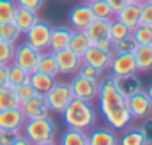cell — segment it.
<instances>
[{
  "label": "cell",
  "instance_id": "obj_1",
  "mask_svg": "<svg viewBox=\"0 0 152 145\" xmlns=\"http://www.w3.org/2000/svg\"><path fill=\"white\" fill-rule=\"evenodd\" d=\"M97 83H99V89H97L99 108H101L104 120L108 122V126L113 129L127 127L133 117L127 110V99L117 90L115 76L106 74L104 78H99Z\"/></svg>",
  "mask_w": 152,
  "mask_h": 145
},
{
  "label": "cell",
  "instance_id": "obj_2",
  "mask_svg": "<svg viewBox=\"0 0 152 145\" xmlns=\"http://www.w3.org/2000/svg\"><path fill=\"white\" fill-rule=\"evenodd\" d=\"M62 119L67 127H75L87 131L96 124V111L90 106L88 101H83L80 97H73L69 105L62 111Z\"/></svg>",
  "mask_w": 152,
  "mask_h": 145
},
{
  "label": "cell",
  "instance_id": "obj_3",
  "mask_svg": "<svg viewBox=\"0 0 152 145\" xmlns=\"http://www.w3.org/2000/svg\"><path fill=\"white\" fill-rule=\"evenodd\" d=\"M23 131L30 144L50 145L55 142L57 127L50 117H41V119H27L23 124Z\"/></svg>",
  "mask_w": 152,
  "mask_h": 145
},
{
  "label": "cell",
  "instance_id": "obj_4",
  "mask_svg": "<svg viewBox=\"0 0 152 145\" xmlns=\"http://www.w3.org/2000/svg\"><path fill=\"white\" fill-rule=\"evenodd\" d=\"M44 99H46L48 108L51 110V111L62 113L64 108L69 105V101L73 99V92H71L69 83H55V85L44 94Z\"/></svg>",
  "mask_w": 152,
  "mask_h": 145
},
{
  "label": "cell",
  "instance_id": "obj_5",
  "mask_svg": "<svg viewBox=\"0 0 152 145\" xmlns=\"http://www.w3.org/2000/svg\"><path fill=\"white\" fill-rule=\"evenodd\" d=\"M71 87V92H73V97H80L83 101H92L97 97V89H99V83L97 80H92V78H85L81 74L76 72L75 78L71 80L69 83Z\"/></svg>",
  "mask_w": 152,
  "mask_h": 145
},
{
  "label": "cell",
  "instance_id": "obj_6",
  "mask_svg": "<svg viewBox=\"0 0 152 145\" xmlns=\"http://www.w3.org/2000/svg\"><path fill=\"white\" fill-rule=\"evenodd\" d=\"M41 57V51L37 48L23 42L18 48L14 46V55H12V62L18 64L20 67H23L27 72H34L37 69V62Z\"/></svg>",
  "mask_w": 152,
  "mask_h": 145
},
{
  "label": "cell",
  "instance_id": "obj_7",
  "mask_svg": "<svg viewBox=\"0 0 152 145\" xmlns=\"http://www.w3.org/2000/svg\"><path fill=\"white\" fill-rule=\"evenodd\" d=\"M50 34H51L50 23L37 20V21L25 32V39H27V44L37 48L39 51H44V50H48V46H50Z\"/></svg>",
  "mask_w": 152,
  "mask_h": 145
},
{
  "label": "cell",
  "instance_id": "obj_8",
  "mask_svg": "<svg viewBox=\"0 0 152 145\" xmlns=\"http://www.w3.org/2000/svg\"><path fill=\"white\" fill-rule=\"evenodd\" d=\"M127 110L133 119H145L152 113V99L147 96V92L140 90L127 97Z\"/></svg>",
  "mask_w": 152,
  "mask_h": 145
},
{
  "label": "cell",
  "instance_id": "obj_9",
  "mask_svg": "<svg viewBox=\"0 0 152 145\" xmlns=\"http://www.w3.org/2000/svg\"><path fill=\"white\" fill-rule=\"evenodd\" d=\"M112 57H113L112 51H104V50H101L99 46L90 44V46L87 48V51L81 55V62H83V64H90V66H94V67L99 69V71H106V69L110 67Z\"/></svg>",
  "mask_w": 152,
  "mask_h": 145
},
{
  "label": "cell",
  "instance_id": "obj_10",
  "mask_svg": "<svg viewBox=\"0 0 152 145\" xmlns=\"http://www.w3.org/2000/svg\"><path fill=\"white\" fill-rule=\"evenodd\" d=\"M55 59H57L58 72H62V74H73L81 66V55L75 53L71 48H64V50L55 51Z\"/></svg>",
  "mask_w": 152,
  "mask_h": 145
},
{
  "label": "cell",
  "instance_id": "obj_11",
  "mask_svg": "<svg viewBox=\"0 0 152 145\" xmlns=\"http://www.w3.org/2000/svg\"><path fill=\"white\" fill-rule=\"evenodd\" d=\"M20 108L23 111L25 119H41V117H48V103L44 99L42 94H34L30 99L23 101L20 105Z\"/></svg>",
  "mask_w": 152,
  "mask_h": 145
},
{
  "label": "cell",
  "instance_id": "obj_12",
  "mask_svg": "<svg viewBox=\"0 0 152 145\" xmlns=\"http://www.w3.org/2000/svg\"><path fill=\"white\" fill-rule=\"evenodd\" d=\"M113 76H124V74H133L138 71L136 67V60L133 53H113L110 67Z\"/></svg>",
  "mask_w": 152,
  "mask_h": 145
},
{
  "label": "cell",
  "instance_id": "obj_13",
  "mask_svg": "<svg viewBox=\"0 0 152 145\" xmlns=\"http://www.w3.org/2000/svg\"><path fill=\"white\" fill-rule=\"evenodd\" d=\"M94 18L96 16H94V12L90 9V4H87V2L85 4H78L69 12V23H71V27L75 30H85L92 23Z\"/></svg>",
  "mask_w": 152,
  "mask_h": 145
},
{
  "label": "cell",
  "instance_id": "obj_14",
  "mask_svg": "<svg viewBox=\"0 0 152 145\" xmlns=\"http://www.w3.org/2000/svg\"><path fill=\"white\" fill-rule=\"evenodd\" d=\"M25 115L21 108L0 110V129H21L25 124Z\"/></svg>",
  "mask_w": 152,
  "mask_h": 145
},
{
  "label": "cell",
  "instance_id": "obj_15",
  "mask_svg": "<svg viewBox=\"0 0 152 145\" xmlns=\"http://www.w3.org/2000/svg\"><path fill=\"white\" fill-rule=\"evenodd\" d=\"M115 85H117V90L127 99L129 96L136 94L142 90V81L140 78L136 76V72L133 74H124V76H115Z\"/></svg>",
  "mask_w": 152,
  "mask_h": 145
},
{
  "label": "cell",
  "instance_id": "obj_16",
  "mask_svg": "<svg viewBox=\"0 0 152 145\" xmlns=\"http://www.w3.org/2000/svg\"><path fill=\"white\" fill-rule=\"evenodd\" d=\"M87 36L90 39L92 44H97L104 39H110V20H101V18H94L92 23L85 29Z\"/></svg>",
  "mask_w": 152,
  "mask_h": 145
},
{
  "label": "cell",
  "instance_id": "obj_17",
  "mask_svg": "<svg viewBox=\"0 0 152 145\" xmlns=\"http://www.w3.org/2000/svg\"><path fill=\"white\" fill-rule=\"evenodd\" d=\"M71 34L73 30L67 29V27H51V34H50V46L48 50L50 51H58V50H64V48H69V41H71Z\"/></svg>",
  "mask_w": 152,
  "mask_h": 145
},
{
  "label": "cell",
  "instance_id": "obj_18",
  "mask_svg": "<svg viewBox=\"0 0 152 145\" xmlns=\"http://www.w3.org/2000/svg\"><path fill=\"white\" fill-rule=\"evenodd\" d=\"M115 16H117V20H120L124 25H127V27L133 30V29L138 27V23H140V4H136V2H127Z\"/></svg>",
  "mask_w": 152,
  "mask_h": 145
},
{
  "label": "cell",
  "instance_id": "obj_19",
  "mask_svg": "<svg viewBox=\"0 0 152 145\" xmlns=\"http://www.w3.org/2000/svg\"><path fill=\"white\" fill-rule=\"evenodd\" d=\"M37 12L36 11H30V9H25V7H18L16 12H14V18H12V23L16 25V29L20 30V34H25L36 21H37Z\"/></svg>",
  "mask_w": 152,
  "mask_h": 145
},
{
  "label": "cell",
  "instance_id": "obj_20",
  "mask_svg": "<svg viewBox=\"0 0 152 145\" xmlns=\"http://www.w3.org/2000/svg\"><path fill=\"white\" fill-rule=\"evenodd\" d=\"M28 83L32 85V89L36 90V94H46L57 81H55V76H50V74H44V72L34 71L28 74Z\"/></svg>",
  "mask_w": 152,
  "mask_h": 145
},
{
  "label": "cell",
  "instance_id": "obj_21",
  "mask_svg": "<svg viewBox=\"0 0 152 145\" xmlns=\"http://www.w3.org/2000/svg\"><path fill=\"white\" fill-rule=\"evenodd\" d=\"M138 71H151L152 69V46L151 44H138L133 51Z\"/></svg>",
  "mask_w": 152,
  "mask_h": 145
},
{
  "label": "cell",
  "instance_id": "obj_22",
  "mask_svg": "<svg viewBox=\"0 0 152 145\" xmlns=\"http://www.w3.org/2000/svg\"><path fill=\"white\" fill-rule=\"evenodd\" d=\"M118 138L112 129L106 127H97L90 133L88 136V145H117Z\"/></svg>",
  "mask_w": 152,
  "mask_h": 145
},
{
  "label": "cell",
  "instance_id": "obj_23",
  "mask_svg": "<svg viewBox=\"0 0 152 145\" xmlns=\"http://www.w3.org/2000/svg\"><path fill=\"white\" fill-rule=\"evenodd\" d=\"M36 71L50 74V76H57L58 74V66H57V59H55L53 51H46V50L41 51V57H39L37 69Z\"/></svg>",
  "mask_w": 152,
  "mask_h": 145
},
{
  "label": "cell",
  "instance_id": "obj_24",
  "mask_svg": "<svg viewBox=\"0 0 152 145\" xmlns=\"http://www.w3.org/2000/svg\"><path fill=\"white\" fill-rule=\"evenodd\" d=\"M90 44H92V42H90V39H88V36H87L85 30H73L71 41H69V48H71L75 53L83 55Z\"/></svg>",
  "mask_w": 152,
  "mask_h": 145
},
{
  "label": "cell",
  "instance_id": "obj_25",
  "mask_svg": "<svg viewBox=\"0 0 152 145\" xmlns=\"http://www.w3.org/2000/svg\"><path fill=\"white\" fill-rule=\"evenodd\" d=\"M20 101L16 97L14 87H11L9 83L0 87V110H7V108H18Z\"/></svg>",
  "mask_w": 152,
  "mask_h": 145
},
{
  "label": "cell",
  "instance_id": "obj_26",
  "mask_svg": "<svg viewBox=\"0 0 152 145\" xmlns=\"http://www.w3.org/2000/svg\"><path fill=\"white\" fill-rule=\"evenodd\" d=\"M28 74L30 72H27L23 67H20L18 64H9L7 66V83L11 85V87H16V85H20V83H23V81H27L28 80Z\"/></svg>",
  "mask_w": 152,
  "mask_h": 145
},
{
  "label": "cell",
  "instance_id": "obj_27",
  "mask_svg": "<svg viewBox=\"0 0 152 145\" xmlns=\"http://www.w3.org/2000/svg\"><path fill=\"white\" fill-rule=\"evenodd\" d=\"M62 145H88V136L81 129L69 127L62 135Z\"/></svg>",
  "mask_w": 152,
  "mask_h": 145
},
{
  "label": "cell",
  "instance_id": "obj_28",
  "mask_svg": "<svg viewBox=\"0 0 152 145\" xmlns=\"http://www.w3.org/2000/svg\"><path fill=\"white\" fill-rule=\"evenodd\" d=\"M118 144H122V145H145L147 144V138H145V133H143L142 127H134V129H127L122 135V138H120Z\"/></svg>",
  "mask_w": 152,
  "mask_h": 145
},
{
  "label": "cell",
  "instance_id": "obj_29",
  "mask_svg": "<svg viewBox=\"0 0 152 145\" xmlns=\"http://www.w3.org/2000/svg\"><path fill=\"white\" fill-rule=\"evenodd\" d=\"M131 36V29L127 27V25H124L120 20H110V39L113 41V42H118V41H122V39H126V37Z\"/></svg>",
  "mask_w": 152,
  "mask_h": 145
},
{
  "label": "cell",
  "instance_id": "obj_30",
  "mask_svg": "<svg viewBox=\"0 0 152 145\" xmlns=\"http://www.w3.org/2000/svg\"><path fill=\"white\" fill-rule=\"evenodd\" d=\"M90 9H92L94 16L101 18V20H112L115 14L106 0H94V2H90Z\"/></svg>",
  "mask_w": 152,
  "mask_h": 145
},
{
  "label": "cell",
  "instance_id": "obj_31",
  "mask_svg": "<svg viewBox=\"0 0 152 145\" xmlns=\"http://www.w3.org/2000/svg\"><path fill=\"white\" fill-rule=\"evenodd\" d=\"M131 37L136 41V44H152V27L138 25L131 30Z\"/></svg>",
  "mask_w": 152,
  "mask_h": 145
},
{
  "label": "cell",
  "instance_id": "obj_32",
  "mask_svg": "<svg viewBox=\"0 0 152 145\" xmlns=\"http://www.w3.org/2000/svg\"><path fill=\"white\" fill-rule=\"evenodd\" d=\"M16 9H18L16 0H0V23L12 21Z\"/></svg>",
  "mask_w": 152,
  "mask_h": 145
},
{
  "label": "cell",
  "instance_id": "obj_33",
  "mask_svg": "<svg viewBox=\"0 0 152 145\" xmlns=\"http://www.w3.org/2000/svg\"><path fill=\"white\" fill-rule=\"evenodd\" d=\"M0 39L9 41V42H16L20 39V30L16 29V25L12 21L0 23Z\"/></svg>",
  "mask_w": 152,
  "mask_h": 145
},
{
  "label": "cell",
  "instance_id": "obj_34",
  "mask_svg": "<svg viewBox=\"0 0 152 145\" xmlns=\"http://www.w3.org/2000/svg\"><path fill=\"white\" fill-rule=\"evenodd\" d=\"M12 55H14V42L0 39V64H5V66L11 64Z\"/></svg>",
  "mask_w": 152,
  "mask_h": 145
},
{
  "label": "cell",
  "instance_id": "obj_35",
  "mask_svg": "<svg viewBox=\"0 0 152 145\" xmlns=\"http://www.w3.org/2000/svg\"><path fill=\"white\" fill-rule=\"evenodd\" d=\"M14 92H16V97H18L20 105H21L23 101L30 99V97L36 94V90L32 89V85L28 83V80H27V81H23V83H20V85H16V87H14Z\"/></svg>",
  "mask_w": 152,
  "mask_h": 145
},
{
  "label": "cell",
  "instance_id": "obj_36",
  "mask_svg": "<svg viewBox=\"0 0 152 145\" xmlns=\"http://www.w3.org/2000/svg\"><path fill=\"white\" fill-rule=\"evenodd\" d=\"M136 46H138L136 41L129 36L122 41H118V42H113V51L115 53H133L136 50Z\"/></svg>",
  "mask_w": 152,
  "mask_h": 145
},
{
  "label": "cell",
  "instance_id": "obj_37",
  "mask_svg": "<svg viewBox=\"0 0 152 145\" xmlns=\"http://www.w3.org/2000/svg\"><path fill=\"white\" fill-rule=\"evenodd\" d=\"M138 25L152 27V2L151 0H143L140 4V23Z\"/></svg>",
  "mask_w": 152,
  "mask_h": 145
},
{
  "label": "cell",
  "instance_id": "obj_38",
  "mask_svg": "<svg viewBox=\"0 0 152 145\" xmlns=\"http://www.w3.org/2000/svg\"><path fill=\"white\" fill-rule=\"evenodd\" d=\"M20 136V129H0V145H16Z\"/></svg>",
  "mask_w": 152,
  "mask_h": 145
},
{
  "label": "cell",
  "instance_id": "obj_39",
  "mask_svg": "<svg viewBox=\"0 0 152 145\" xmlns=\"http://www.w3.org/2000/svg\"><path fill=\"white\" fill-rule=\"evenodd\" d=\"M78 74H81V76H85V78H92V80H99L101 78V72L99 69H96L94 66H90V64H83L81 62V66H80V69H78Z\"/></svg>",
  "mask_w": 152,
  "mask_h": 145
},
{
  "label": "cell",
  "instance_id": "obj_40",
  "mask_svg": "<svg viewBox=\"0 0 152 145\" xmlns=\"http://www.w3.org/2000/svg\"><path fill=\"white\" fill-rule=\"evenodd\" d=\"M16 4H18V7H25V9H30V11L37 12L42 7L44 0H16Z\"/></svg>",
  "mask_w": 152,
  "mask_h": 145
},
{
  "label": "cell",
  "instance_id": "obj_41",
  "mask_svg": "<svg viewBox=\"0 0 152 145\" xmlns=\"http://www.w3.org/2000/svg\"><path fill=\"white\" fill-rule=\"evenodd\" d=\"M142 129H143V133H145L147 144H152V115L147 119V122H145V126H143Z\"/></svg>",
  "mask_w": 152,
  "mask_h": 145
},
{
  "label": "cell",
  "instance_id": "obj_42",
  "mask_svg": "<svg viewBox=\"0 0 152 145\" xmlns=\"http://www.w3.org/2000/svg\"><path fill=\"white\" fill-rule=\"evenodd\" d=\"M106 2H108V5L112 7V11H113L115 14H117V12H118V11H120V9L126 5L129 0H106Z\"/></svg>",
  "mask_w": 152,
  "mask_h": 145
},
{
  "label": "cell",
  "instance_id": "obj_43",
  "mask_svg": "<svg viewBox=\"0 0 152 145\" xmlns=\"http://www.w3.org/2000/svg\"><path fill=\"white\" fill-rule=\"evenodd\" d=\"M9 66V64H7ZM7 66L5 64H0V87L7 83Z\"/></svg>",
  "mask_w": 152,
  "mask_h": 145
},
{
  "label": "cell",
  "instance_id": "obj_44",
  "mask_svg": "<svg viewBox=\"0 0 152 145\" xmlns=\"http://www.w3.org/2000/svg\"><path fill=\"white\" fill-rule=\"evenodd\" d=\"M147 96H149V97L152 99V83L149 85V89H147Z\"/></svg>",
  "mask_w": 152,
  "mask_h": 145
},
{
  "label": "cell",
  "instance_id": "obj_45",
  "mask_svg": "<svg viewBox=\"0 0 152 145\" xmlns=\"http://www.w3.org/2000/svg\"><path fill=\"white\" fill-rule=\"evenodd\" d=\"M129 2H136V4H142L143 0H129Z\"/></svg>",
  "mask_w": 152,
  "mask_h": 145
},
{
  "label": "cell",
  "instance_id": "obj_46",
  "mask_svg": "<svg viewBox=\"0 0 152 145\" xmlns=\"http://www.w3.org/2000/svg\"><path fill=\"white\" fill-rule=\"evenodd\" d=\"M83 2H87V4H90V2H94V0H83Z\"/></svg>",
  "mask_w": 152,
  "mask_h": 145
},
{
  "label": "cell",
  "instance_id": "obj_47",
  "mask_svg": "<svg viewBox=\"0 0 152 145\" xmlns=\"http://www.w3.org/2000/svg\"><path fill=\"white\" fill-rule=\"evenodd\" d=\"M151 2H152V0H151Z\"/></svg>",
  "mask_w": 152,
  "mask_h": 145
},
{
  "label": "cell",
  "instance_id": "obj_48",
  "mask_svg": "<svg viewBox=\"0 0 152 145\" xmlns=\"http://www.w3.org/2000/svg\"><path fill=\"white\" fill-rule=\"evenodd\" d=\"M151 46H152V44H151Z\"/></svg>",
  "mask_w": 152,
  "mask_h": 145
}]
</instances>
